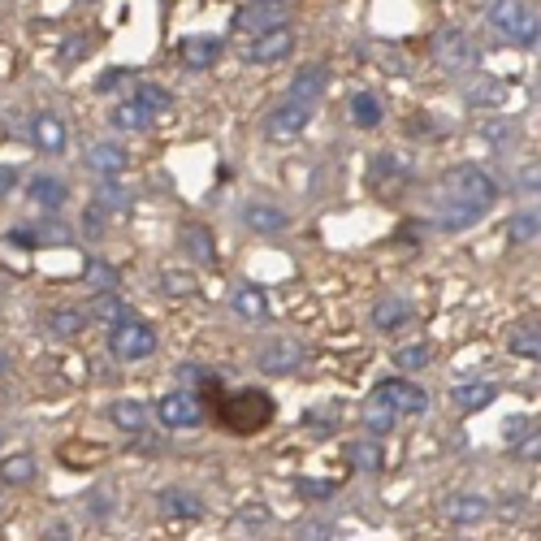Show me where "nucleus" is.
<instances>
[{
	"label": "nucleus",
	"instance_id": "ddd939ff",
	"mask_svg": "<svg viewBox=\"0 0 541 541\" xmlns=\"http://www.w3.org/2000/svg\"><path fill=\"white\" fill-rule=\"evenodd\" d=\"M286 5H269V0H256V5H247V9H239L234 13V26L239 31H247V35H260V31H269V26H282V13Z\"/></svg>",
	"mask_w": 541,
	"mask_h": 541
},
{
	"label": "nucleus",
	"instance_id": "f03ea898",
	"mask_svg": "<svg viewBox=\"0 0 541 541\" xmlns=\"http://www.w3.org/2000/svg\"><path fill=\"white\" fill-rule=\"evenodd\" d=\"M273 399L265 390H239V394H226L217 407V420L226 425L230 433H260L273 420Z\"/></svg>",
	"mask_w": 541,
	"mask_h": 541
},
{
	"label": "nucleus",
	"instance_id": "c85d7f7f",
	"mask_svg": "<svg viewBox=\"0 0 541 541\" xmlns=\"http://www.w3.org/2000/svg\"><path fill=\"white\" fill-rule=\"evenodd\" d=\"M161 290L165 295H174V299H191L195 290H200V277H195L191 269L169 265V269H161Z\"/></svg>",
	"mask_w": 541,
	"mask_h": 541
},
{
	"label": "nucleus",
	"instance_id": "4468645a",
	"mask_svg": "<svg viewBox=\"0 0 541 541\" xmlns=\"http://www.w3.org/2000/svg\"><path fill=\"white\" fill-rule=\"evenodd\" d=\"M373 325L381 329V334H394V329L412 325V299L403 295H386L373 303Z\"/></svg>",
	"mask_w": 541,
	"mask_h": 541
},
{
	"label": "nucleus",
	"instance_id": "b1692460",
	"mask_svg": "<svg viewBox=\"0 0 541 541\" xmlns=\"http://www.w3.org/2000/svg\"><path fill=\"white\" fill-rule=\"evenodd\" d=\"M156 511H161L165 520H200L204 507L195 494H182V490H165L161 498H156Z\"/></svg>",
	"mask_w": 541,
	"mask_h": 541
},
{
	"label": "nucleus",
	"instance_id": "aec40b11",
	"mask_svg": "<svg viewBox=\"0 0 541 541\" xmlns=\"http://www.w3.org/2000/svg\"><path fill=\"white\" fill-rule=\"evenodd\" d=\"M182 252H187L195 265H204V269H213L217 265V243H213V234H208L204 226H182Z\"/></svg>",
	"mask_w": 541,
	"mask_h": 541
},
{
	"label": "nucleus",
	"instance_id": "5701e85b",
	"mask_svg": "<svg viewBox=\"0 0 541 541\" xmlns=\"http://www.w3.org/2000/svg\"><path fill=\"white\" fill-rule=\"evenodd\" d=\"M83 312H87V321H100V325H117L122 316H130L126 299L117 295V290H96V299H91Z\"/></svg>",
	"mask_w": 541,
	"mask_h": 541
},
{
	"label": "nucleus",
	"instance_id": "9d476101",
	"mask_svg": "<svg viewBox=\"0 0 541 541\" xmlns=\"http://www.w3.org/2000/svg\"><path fill=\"white\" fill-rule=\"evenodd\" d=\"M256 364H260V373H269V377H286V373H295V368L303 364V347L299 342H290V338H277L256 355Z\"/></svg>",
	"mask_w": 541,
	"mask_h": 541
},
{
	"label": "nucleus",
	"instance_id": "c03bdc74",
	"mask_svg": "<svg viewBox=\"0 0 541 541\" xmlns=\"http://www.w3.org/2000/svg\"><path fill=\"white\" fill-rule=\"evenodd\" d=\"M100 221H104V213H100V208H91V213H87V234H91V239H100V234H104Z\"/></svg>",
	"mask_w": 541,
	"mask_h": 541
},
{
	"label": "nucleus",
	"instance_id": "bb28decb",
	"mask_svg": "<svg viewBox=\"0 0 541 541\" xmlns=\"http://www.w3.org/2000/svg\"><path fill=\"white\" fill-rule=\"evenodd\" d=\"M109 420L122 433H143L148 429V407L143 403H135V399H117L113 407H109Z\"/></svg>",
	"mask_w": 541,
	"mask_h": 541
},
{
	"label": "nucleus",
	"instance_id": "c756f323",
	"mask_svg": "<svg viewBox=\"0 0 541 541\" xmlns=\"http://www.w3.org/2000/svg\"><path fill=\"white\" fill-rule=\"evenodd\" d=\"M234 308H239V316H247V321H265L269 299H265V290H256V286H239L234 290Z\"/></svg>",
	"mask_w": 541,
	"mask_h": 541
},
{
	"label": "nucleus",
	"instance_id": "f3484780",
	"mask_svg": "<svg viewBox=\"0 0 541 541\" xmlns=\"http://www.w3.org/2000/svg\"><path fill=\"white\" fill-rule=\"evenodd\" d=\"M325 87H329V70H325V65H303V70L295 74V83H290V100L316 104L325 96Z\"/></svg>",
	"mask_w": 541,
	"mask_h": 541
},
{
	"label": "nucleus",
	"instance_id": "ea45409f",
	"mask_svg": "<svg viewBox=\"0 0 541 541\" xmlns=\"http://www.w3.org/2000/svg\"><path fill=\"white\" fill-rule=\"evenodd\" d=\"M100 204H104V208H113V213H117V208H126V204H130V200H126V191L117 187V178H109V182L100 187Z\"/></svg>",
	"mask_w": 541,
	"mask_h": 541
},
{
	"label": "nucleus",
	"instance_id": "1a4fd4ad",
	"mask_svg": "<svg viewBox=\"0 0 541 541\" xmlns=\"http://www.w3.org/2000/svg\"><path fill=\"white\" fill-rule=\"evenodd\" d=\"M377 394L386 399L399 416H425L429 412V394L416 386V381H407V377H390V381H381Z\"/></svg>",
	"mask_w": 541,
	"mask_h": 541
},
{
	"label": "nucleus",
	"instance_id": "a211bd4d",
	"mask_svg": "<svg viewBox=\"0 0 541 541\" xmlns=\"http://www.w3.org/2000/svg\"><path fill=\"white\" fill-rule=\"evenodd\" d=\"M83 329H87V312L83 308H57V312L44 316V334L57 338V342H70V338L83 334Z\"/></svg>",
	"mask_w": 541,
	"mask_h": 541
},
{
	"label": "nucleus",
	"instance_id": "58836bf2",
	"mask_svg": "<svg viewBox=\"0 0 541 541\" xmlns=\"http://www.w3.org/2000/svg\"><path fill=\"white\" fill-rule=\"evenodd\" d=\"M295 490L308 498V503H325V498L334 494L338 485H334V481H308V477H299V481H295Z\"/></svg>",
	"mask_w": 541,
	"mask_h": 541
},
{
	"label": "nucleus",
	"instance_id": "4be33fe9",
	"mask_svg": "<svg viewBox=\"0 0 541 541\" xmlns=\"http://www.w3.org/2000/svg\"><path fill=\"white\" fill-rule=\"evenodd\" d=\"M360 420H364V429L373 433V438H386V433L394 429V420H399V412H394V407L373 390L368 394V403L360 407Z\"/></svg>",
	"mask_w": 541,
	"mask_h": 541
},
{
	"label": "nucleus",
	"instance_id": "2f4dec72",
	"mask_svg": "<svg viewBox=\"0 0 541 541\" xmlns=\"http://www.w3.org/2000/svg\"><path fill=\"white\" fill-rule=\"evenodd\" d=\"M464 100L468 104H503L507 87L498 78H472V83H464Z\"/></svg>",
	"mask_w": 541,
	"mask_h": 541
},
{
	"label": "nucleus",
	"instance_id": "9b49d317",
	"mask_svg": "<svg viewBox=\"0 0 541 541\" xmlns=\"http://www.w3.org/2000/svg\"><path fill=\"white\" fill-rule=\"evenodd\" d=\"M221 48H226V44H221L217 35H187L178 44V57H182L187 70H208V65L221 57Z\"/></svg>",
	"mask_w": 541,
	"mask_h": 541
},
{
	"label": "nucleus",
	"instance_id": "a18cd8bd",
	"mask_svg": "<svg viewBox=\"0 0 541 541\" xmlns=\"http://www.w3.org/2000/svg\"><path fill=\"white\" fill-rule=\"evenodd\" d=\"M13 187H18V174H13L9 165H0V195H9Z\"/></svg>",
	"mask_w": 541,
	"mask_h": 541
},
{
	"label": "nucleus",
	"instance_id": "8fccbe9b",
	"mask_svg": "<svg viewBox=\"0 0 541 541\" xmlns=\"http://www.w3.org/2000/svg\"><path fill=\"white\" fill-rule=\"evenodd\" d=\"M269 5H290V0H269Z\"/></svg>",
	"mask_w": 541,
	"mask_h": 541
},
{
	"label": "nucleus",
	"instance_id": "412c9836",
	"mask_svg": "<svg viewBox=\"0 0 541 541\" xmlns=\"http://www.w3.org/2000/svg\"><path fill=\"white\" fill-rule=\"evenodd\" d=\"M87 165L96 169L100 178H117V174H126V165H130V156L122 143H96V148L87 152Z\"/></svg>",
	"mask_w": 541,
	"mask_h": 541
},
{
	"label": "nucleus",
	"instance_id": "6e6552de",
	"mask_svg": "<svg viewBox=\"0 0 541 541\" xmlns=\"http://www.w3.org/2000/svg\"><path fill=\"white\" fill-rule=\"evenodd\" d=\"M290 48H295V31L282 22V26H269V31L252 35V44L243 48V57L252 61V65H273V61L290 57Z\"/></svg>",
	"mask_w": 541,
	"mask_h": 541
},
{
	"label": "nucleus",
	"instance_id": "6ab92c4d",
	"mask_svg": "<svg viewBox=\"0 0 541 541\" xmlns=\"http://www.w3.org/2000/svg\"><path fill=\"white\" fill-rule=\"evenodd\" d=\"M152 109L148 104H139V100H122L117 109L109 113V126L113 130H122V135H139V130H148L152 126Z\"/></svg>",
	"mask_w": 541,
	"mask_h": 541
},
{
	"label": "nucleus",
	"instance_id": "c9c22d12",
	"mask_svg": "<svg viewBox=\"0 0 541 541\" xmlns=\"http://www.w3.org/2000/svg\"><path fill=\"white\" fill-rule=\"evenodd\" d=\"M351 459H355V468H364V472H381L386 468V451H381V442H355L351 446Z\"/></svg>",
	"mask_w": 541,
	"mask_h": 541
},
{
	"label": "nucleus",
	"instance_id": "72a5a7b5",
	"mask_svg": "<svg viewBox=\"0 0 541 541\" xmlns=\"http://www.w3.org/2000/svg\"><path fill=\"white\" fill-rule=\"evenodd\" d=\"M83 282H87L91 290H117V269L109 265V260L91 256L87 265H83Z\"/></svg>",
	"mask_w": 541,
	"mask_h": 541
},
{
	"label": "nucleus",
	"instance_id": "dca6fc26",
	"mask_svg": "<svg viewBox=\"0 0 541 541\" xmlns=\"http://www.w3.org/2000/svg\"><path fill=\"white\" fill-rule=\"evenodd\" d=\"M239 217H243V226L256 230V234H282L290 226V217L277 204H243Z\"/></svg>",
	"mask_w": 541,
	"mask_h": 541
},
{
	"label": "nucleus",
	"instance_id": "de8ad7c7",
	"mask_svg": "<svg viewBox=\"0 0 541 541\" xmlns=\"http://www.w3.org/2000/svg\"><path fill=\"white\" fill-rule=\"evenodd\" d=\"M44 537H52V541H70V537H74V529H70V524H52V529H48Z\"/></svg>",
	"mask_w": 541,
	"mask_h": 541
},
{
	"label": "nucleus",
	"instance_id": "a878e982",
	"mask_svg": "<svg viewBox=\"0 0 541 541\" xmlns=\"http://www.w3.org/2000/svg\"><path fill=\"white\" fill-rule=\"evenodd\" d=\"M26 195H31V204H39V208H61L70 191H65V182H61V178L35 174V178H31V187H26Z\"/></svg>",
	"mask_w": 541,
	"mask_h": 541
},
{
	"label": "nucleus",
	"instance_id": "39448f33",
	"mask_svg": "<svg viewBox=\"0 0 541 541\" xmlns=\"http://www.w3.org/2000/svg\"><path fill=\"white\" fill-rule=\"evenodd\" d=\"M433 61H438L446 74H464L481 61V52L464 26H446V31L433 35Z\"/></svg>",
	"mask_w": 541,
	"mask_h": 541
},
{
	"label": "nucleus",
	"instance_id": "09e8293b",
	"mask_svg": "<svg viewBox=\"0 0 541 541\" xmlns=\"http://www.w3.org/2000/svg\"><path fill=\"white\" fill-rule=\"evenodd\" d=\"M5 368H9V360H5V355H0V373H5Z\"/></svg>",
	"mask_w": 541,
	"mask_h": 541
},
{
	"label": "nucleus",
	"instance_id": "37998d69",
	"mask_svg": "<svg viewBox=\"0 0 541 541\" xmlns=\"http://www.w3.org/2000/svg\"><path fill=\"white\" fill-rule=\"evenodd\" d=\"M524 433H529V420L516 416V420H511V425H507V442H520Z\"/></svg>",
	"mask_w": 541,
	"mask_h": 541
},
{
	"label": "nucleus",
	"instance_id": "79ce46f5",
	"mask_svg": "<svg viewBox=\"0 0 541 541\" xmlns=\"http://www.w3.org/2000/svg\"><path fill=\"white\" fill-rule=\"evenodd\" d=\"M295 537H303V541H316V537H334V529H329V524H303V529H299Z\"/></svg>",
	"mask_w": 541,
	"mask_h": 541
},
{
	"label": "nucleus",
	"instance_id": "f704fd0d",
	"mask_svg": "<svg viewBox=\"0 0 541 541\" xmlns=\"http://www.w3.org/2000/svg\"><path fill=\"white\" fill-rule=\"evenodd\" d=\"M511 351H516L520 360H537V355H541V329H537V321L520 325L516 334H511Z\"/></svg>",
	"mask_w": 541,
	"mask_h": 541
},
{
	"label": "nucleus",
	"instance_id": "f257e3e1",
	"mask_svg": "<svg viewBox=\"0 0 541 541\" xmlns=\"http://www.w3.org/2000/svg\"><path fill=\"white\" fill-rule=\"evenodd\" d=\"M498 182L477 165H455L438 182V230H468L490 213Z\"/></svg>",
	"mask_w": 541,
	"mask_h": 541
},
{
	"label": "nucleus",
	"instance_id": "e433bc0d",
	"mask_svg": "<svg viewBox=\"0 0 541 541\" xmlns=\"http://www.w3.org/2000/svg\"><path fill=\"white\" fill-rule=\"evenodd\" d=\"M507 234H511V243H537V234H541V221H537V208L533 213H516L511 217V226H507Z\"/></svg>",
	"mask_w": 541,
	"mask_h": 541
},
{
	"label": "nucleus",
	"instance_id": "49530a36",
	"mask_svg": "<svg viewBox=\"0 0 541 541\" xmlns=\"http://www.w3.org/2000/svg\"><path fill=\"white\" fill-rule=\"evenodd\" d=\"M74 57H87V39H70L65 44V61H74Z\"/></svg>",
	"mask_w": 541,
	"mask_h": 541
},
{
	"label": "nucleus",
	"instance_id": "0eeeda50",
	"mask_svg": "<svg viewBox=\"0 0 541 541\" xmlns=\"http://www.w3.org/2000/svg\"><path fill=\"white\" fill-rule=\"evenodd\" d=\"M312 109H316V104H299V100L277 104V109L269 113V122H265V135L277 139V143L299 139L303 130H308V122H312Z\"/></svg>",
	"mask_w": 541,
	"mask_h": 541
},
{
	"label": "nucleus",
	"instance_id": "7c9ffc66",
	"mask_svg": "<svg viewBox=\"0 0 541 541\" xmlns=\"http://www.w3.org/2000/svg\"><path fill=\"white\" fill-rule=\"evenodd\" d=\"M39 477V464L31 455H9L5 464H0V481L5 485H31Z\"/></svg>",
	"mask_w": 541,
	"mask_h": 541
},
{
	"label": "nucleus",
	"instance_id": "a19ab883",
	"mask_svg": "<svg viewBox=\"0 0 541 541\" xmlns=\"http://www.w3.org/2000/svg\"><path fill=\"white\" fill-rule=\"evenodd\" d=\"M269 524V507H243L239 511V529H265Z\"/></svg>",
	"mask_w": 541,
	"mask_h": 541
},
{
	"label": "nucleus",
	"instance_id": "393cba45",
	"mask_svg": "<svg viewBox=\"0 0 541 541\" xmlns=\"http://www.w3.org/2000/svg\"><path fill=\"white\" fill-rule=\"evenodd\" d=\"M498 386H490V381H464V386L451 390V403L459 407V412H481V407L494 403Z\"/></svg>",
	"mask_w": 541,
	"mask_h": 541
},
{
	"label": "nucleus",
	"instance_id": "f8f14e48",
	"mask_svg": "<svg viewBox=\"0 0 541 541\" xmlns=\"http://www.w3.org/2000/svg\"><path fill=\"white\" fill-rule=\"evenodd\" d=\"M31 139H35V148L39 152H48V156H61L65 152V122L57 113H35L31 117Z\"/></svg>",
	"mask_w": 541,
	"mask_h": 541
},
{
	"label": "nucleus",
	"instance_id": "7ed1b4c3",
	"mask_svg": "<svg viewBox=\"0 0 541 541\" xmlns=\"http://www.w3.org/2000/svg\"><path fill=\"white\" fill-rule=\"evenodd\" d=\"M490 26L498 35L516 39L520 48H537V5H529V0H494Z\"/></svg>",
	"mask_w": 541,
	"mask_h": 541
},
{
	"label": "nucleus",
	"instance_id": "cd10ccee",
	"mask_svg": "<svg viewBox=\"0 0 541 541\" xmlns=\"http://www.w3.org/2000/svg\"><path fill=\"white\" fill-rule=\"evenodd\" d=\"M381 117H386V109H381V100L373 96V91H355L351 96V122L360 130H377Z\"/></svg>",
	"mask_w": 541,
	"mask_h": 541
},
{
	"label": "nucleus",
	"instance_id": "20e7f679",
	"mask_svg": "<svg viewBox=\"0 0 541 541\" xmlns=\"http://www.w3.org/2000/svg\"><path fill=\"white\" fill-rule=\"evenodd\" d=\"M156 351V329L139 316H122L117 325H109V355L122 364H135V360H148Z\"/></svg>",
	"mask_w": 541,
	"mask_h": 541
},
{
	"label": "nucleus",
	"instance_id": "2eb2a0df",
	"mask_svg": "<svg viewBox=\"0 0 541 541\" xmlns=\"http://www.w3.org/2000/svg\"><path fill=\"white\" fill-rule=\"evenodd\" d=\"M490 516V498L485 494H451L446 498V520L451 524H481Z\"/></svg>",
	"mask_w": 541,
	"mask_h": 541
},
{
	"label": "nucleus",
	"instance_id": "3c124183",
	"mask_svg": "<svg viewBox=\"0 0 541 541\" xmlns=\"http://www.w3.org/2000/svg\"><path fill=\"white\" fill-rule=\"evenodd\" d=\"M0 442H5V429H0Z\"/></svg>",
	"mask_w": 541,
	"mask_h": 541
},
{
	"label": "nucleus",
	"instance_id": "423d86ee",
	"mask_svg": "<svg viewBox=\"0 0 541 541\" xmlns=\"http://www.w3.org/2000/svg\"><path fill=\"white\" fill-rule=\"evenodd\" d=\"M156 416H161L165 429H200L204 425V403L195 390H174L156 403Z\"/></svg>",
	"mask_w": 541,
	"mask_h": 541
},
{
	"label": "nucleus",
	"instance_id": "4c0bfd02",
	"mask_svg": "<svg viewBox=\"0 0 541 541\" xmlns=\"http://www.w3.org/2000/svg\"><path fill=\"white\" fill-rule=\"evenodd\" d=\"M139 104H148L152 113H165L169 104H174V96H169L165 87H156V83H139V96H135Z\"/></svg>",
	"mask_w": 541,
	"mask_h": 541
},
{
	"label": "nucleus",
	"instance_id": "473e14b6",
	"mask_svg": "<svg viewBox=\"0 0 541 541\" xmlns=\"http://www.w3.org/2000/svg\"><path fill=\"white\" fill-rule=\"evenodd\" d=\"M429 360H433L429 342H412V347L394 351V368H399V373H420V368H429Z\"/></svg>",
	"mask_w": 541,
	"mask_h": 541
}]
</instances>
